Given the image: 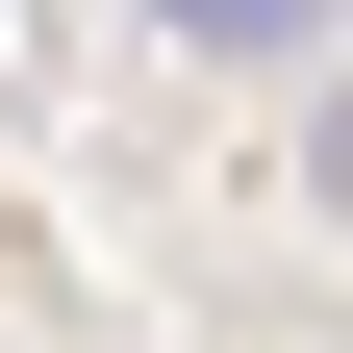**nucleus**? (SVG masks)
Instances as JSON below:
<instances>
[{
    "mask_svg": "<svg viewBox=\"0 0 353 353\" xmlns=\"http://www.w3.org/2000/svg\"><path fill=\"white\" fill-rule=\"evenodd\" d=\"M303 202H353V76H328V126H303Z\"/></svg>",
    "mask_w": 353,
    "mask_h": 353,
    "instance_id": "2",
    "label": "nucleus"
},
{
    "mask_svg": "<svg viewBox=\"0 0 353 353\" xmlns=\"http://www.w3.org/2000/svg\"><path fill=\"white\" fill-rule=\"evenodd\" d=\"M176 51H303V26H328V0H152Z\"/></svg>",
    "mask_w": 353,
    "mask_h": 353,
    "instance_id": "1",
    "label": "nucleus"
}]
</instances>
